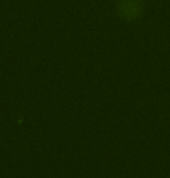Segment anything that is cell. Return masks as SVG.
I'll return each mask as SVG.
<instances>
[{
  "label": "cell",
  "mask_w": 170,
  "mask_h": 178,
  "mask_svg": "<svg viewBox=\"0 0 170 178\" xmlns=\"http://www.w3.org/2000/svg\"><path fill=\"white\" fill-rule=\"evenodd\" d=\"M116 6L119 15L128 21L136 19L142 12L141 0H119Z\"/></svg>",
  "instance_id": "obj_1"
}]
</instances>
